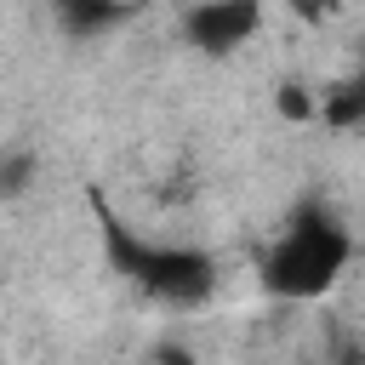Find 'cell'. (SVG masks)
<instances>
[{"mask_svg":"<svg viewBox=\"0 0 365 365\" xmlns=\"http://www.w3.org/2000/svg\"><path fill=\"white\" fill-rule=\"evenodd\" d=\"M348 262H354V234L325 205H302L262 251V285L279 302H314L348 274Z\"/></svg>","mask_w":365,"mask_h":365,"instance_id":"6da1fadb","label":"cell"},{"mask_svg":"<svg viewBox=\"0 0 365 365\" xmlns=\"http://www.w3.org/2000/svg\"><path fill=\"white\" fill-rule=\"evenodd\" d=\"M97 222H103V245H108L114 268H120L137 291H148V297H160V302H182V308L211 297L217 262H211L205 251H194V245H154V240H143L137 228H125L103 200H97Z\"/></svg>","mask_w":365,"mask_h":365,"instance_id":"7a4b0ae2","label":"cell"},{"mask_svg":"<svg viewBox=\"0 0 365 365\" xmlns=\"http://www.w3.org/2000/svg\"><path fill=\"white\" fill-rule=\"evenodd\" d=\"M257 29H262V11L251 0H205V6H188L182 11V34L205 57H222V51L245 46Z\"/></svg>","mask_w":365,"mask_h":365,"instance_id":"3957f363","label":"cell"},{"mask_svg":"<svg viewBox=\"0 0 365 365\" xmlns=\"http://www.w3.org/2000/svg\"><path fill=\"white\" fill-rule=\"evenodd\" d=\"M57 17L74 29V34H103V29H114V23H125L131 11L125 6H108V0H68V6H57Z\"/></svg>","mask_w":365,"mask_h":365,"instance_id":"277c9868","label":"cell"},{"mask_svg":"<svg viewBox=\"0 0 365 365\" xmlns=\"http://www.w3.org/2000/svg\"><path fill=\"white\" fill-rule=\"evenodd\" d=\"M34 182V154L29 148H6L0 154V200H17Z\"/></svg>","mask_w":365,"mask_h":365,"instance_id":"5b68a950","label":"cell"},{"mask_svg":"<svg viewBox=\"0 0 365 365\" xmlns=\"http://www.w3.org/2000/svg\"><path fill=\"white\" fill-rule=\"evenodd\" d=\"M274 108H279L285 120H319V91H308V86H279V91H274Z\"/></svg>","mask_w":365,"mask_h":365,"instance_id":"8992f818","label":"cell"}]
</instances>
